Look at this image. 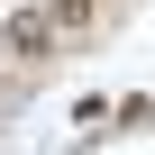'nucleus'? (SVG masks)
<instances>
[{"label":"nucleus","mask_w":155,"mask_h":155,"mask_svg":"<svg viewBox=\"0 0 155 155\" xmlns=\"http://www.w3.org/2000/svg\"><path fill=\"white\" fill-rule=\"evenodd\" d=\"M46 18H55V28H82V18H91V0H46Z\"/></svg>","instance_id":"f03ea898"},{"label":"nucleus","mask_w":155,"mask_h":155,"mask_svg":"<svg viewBox=\"0 0 155 155\" xmlns=\"http://www.w3.org/2000/svg\"><path fill=\"white\" fill-rule=\"evenodd\" d=\"M0 55H18V64L55 55V18H46V9H18V18H0Z\"/></svg>","instance_id":"f257e3e1"}]
</instances>
